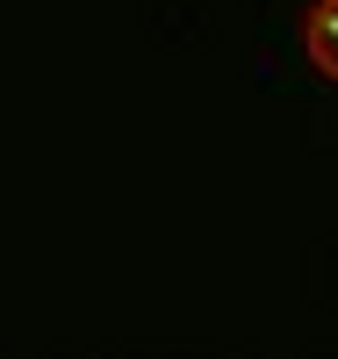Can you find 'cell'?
<instances>
[{
  "mask_svg": "<svg viewBox=\"0 0 338 359\" xmlns=\"http://www.w3.org/2000/svg\"><path fill=\"white\" fill-rule=\"evenodd\" d=\"M302 50L324 79H338V0H317L310 22H302Z\"/></svg>",
  "mask_w": 338,
  "mask_h": 359,
  "instance_id": "6da1fadb",
  "label": "cell"
}]
</instances>
